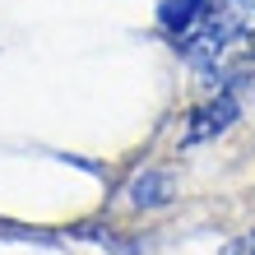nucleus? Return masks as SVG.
Instances as JSON below:
<instances>
[{"label": "nucleus", "instance_id": "nucleus-1", "mask_svg": "<svg viewBox=\"0 0 255 255\" xmlns=\"http://www.w3.org/2000/svg\"><path fill=\"white\" fill-rule=\"evenodd\" d=\"M237 116H242V102H237V93H232V88H218V93L209 98L204 107H195V112H190V121H186V130H181V144L190 148V144L218 139L223 130H232Z\"/></svg>", "mask_w": 255, "mask_h": 255}, {"label": "nucleus", "instance_id": "nucleus-2", "mask_svg": "<svg viewBox=\"0 0 255 255\" xmlns=\"http://www.w3.org/2000/svg\"><path fill=\"white\" fill-rule=\"evenodd\" d=\"M121 195H126V204L134 214H153V209H167L176 200V176L162 172V167H144V172H134L126 181Z\"/></svg>", "mask_w": 255, "mask_h": 255}, {"label": "nucleus", "instance_id": "nucleus-3", "mask_svg": "<svg viewBox=\"0 0 255 255\" xmlns=\"http://www.w3.org/2000/svg\"><path fill=\"white\" fill-rule=\"evenodd\" d=\"M214 5H218V0H162V5H158V28L172 42H181L186 33H195V28L209 19Z\"/></svg>", "mask_w": 255, "mask_h": 255}]
</instances>
